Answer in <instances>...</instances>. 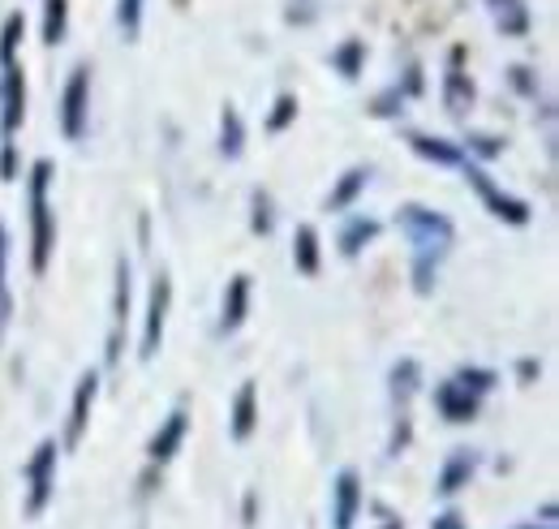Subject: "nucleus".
Instances as JSON below:
<instances>
[{
  "instance_id": "nucleus-33",
  "label": "nucleus",
  "mask_w": 559,
  "mask_h": 529,
  "mask_svg": "<svg viewBox=\"0 0 559 529\" xmlns=\"http://www.w3.org/2000/svg\"><path fill=\"white\" fill-rule=\"evenodd\" d=\"M430 529H465V517L461 513H443V517H435Z\"/></svg>"
},
{
  "instance_id": "nucleus-10",
  "label": "nucleus",
  "mask_w": 559,
  "mask_h": 529,
  "mask_svg": "<svg viewBox=\"0 0 559 529\" xmlns=\"http://www.w3.org/2000/svg\"><path fill=\"white\" fill-rule=\"evenodd\" d=\"M435 409L443 413V422H474L478 418V397L465 384L448 379V384L435 388Z\"/></svg>"
},
{
  "instance_id": "nucleus-14",
  "label": "nucleus",
  "mask_w": 559,
  "mask_h": 529,
  "mask_svg": "<svg viewBox=\"0 0 559 529\" xmlns=\"http://www.w3.org/2000/svg\"><path fill=\"white\" fill-rule=\"evenodd\" d=\"M246 310H250V275H233V280H228V293H224L219 328L237 331L241 324H246Z\"/></svg>"
},
{
  "instance_id": "nucleus-3",
  "label": "nucleus",
  "mask_w": 559,
  "mask_h": 529,
  "mask_svg": "<svg viewBox=\"0 0 559 529\" xmlns=\"http://www.w3.org/2000/svg\"><path fill=\"white\" fill-rule=\"evenodd\" d=\"M57 491V439H44L26 461V517H44Z\"/></svg>"
},
{
  "instance_id": "nucleus-26",
  "label": "nucleus",
  "mask_w": 559,
  "mask_h": 529,
  "mask_svg": "<svg viewBox=\"0 0 559 529\" xmlns=\"http://www.w3.org/2000/svg\"><path fill=\"white\" fill-rule=\"evenodd\" d=\"M17 35H22V17H9V22H4V31H0V66H13Z\"/></svg>"
},
{
  "instance_id": "nucleus-23",
  "label": "nucleus",
  "mask_w": 559,
  "mask_h": 529,
  "mask_svg": "<svg viewBox=\"0 0 559 529\" xmlns=\"http://www.w3.org/2000/svg\"><path fill=\"white\" fill-rule=\"evenodd\" d=\"M414 392H418V362H409V357H405V362L392 371V397L405 404Z\"/></svg>"
},
{
  "instance_id": "nucleus-22",
  "label": "nucleus",
  "mask_w": 559,
  "mask_h": 529,
  "mask_svg": "<svg viewBox=\"0 0 559 529\" xmlns=\"http://www.w3.org/2000/svg\"><path fill=\"white\" fill-rule=\"evenodd\" d=\"M66 26H70V0H48L44 9V44H61L66 39Z\"/></svg>"
},
{
  "instance_id": "nucleus-6",
  "label": "nucleus",
  "mask_w": 559,
  "mask_h": 529,
  "mask_svg": "<svg viewBox=\"0 0 559 529\" xmlns=\"http://www.w3.org/2000/svg\"><path fill=\"white\" fill-rule=\"evenodd\" d=\"M168 306H173V280L159 271L151 284V302H146V328H142V357H155L164 344V324H168Z\"/></svg>"
},
{
  "instance_id": "nucleus-35",
  "label": "nucleus",
  "mask_w": 559,
  "mask_h": 529,
  "mask_svg": "<svg viewBox=\"0 0 559 529\" xmlns=\"http://www.w3.org/2000/svg\"><path fill=\"white\" fill-rule=\"evenodd\" d=\"M525 529H538V526H525Z\"/></svg>"
},
{
  "instance_id": "nucleus-7",
  "label": "nucleus",
  "mask_w": 559,
  "mask_h": 529,
  "mask_svg": "<svg viewBox=\"0 0 559 529\" xmlns=\"http://www.w3.org/2000/svg\"><path fill=\"white\" fill-rule=\"evenodd\" d=\"M465 181L483 195V202L490 207V215H499V220H508V224H530V207L521 199H512V195H503L478 164H465Z\"/></svg>"
},
{
  "instance_id": "nucleus-19",
  "label": "nucleus",
  "mask_w": 559,
  "mask_h": 529,
  "mask_svg": "<svg viewBox=\"0 0 559 529\" xmlns=\"http://www.w3.org/2000/svg\"><path fill=\"white\" fill-rule=\"evenodd\" d=\"M241 146H246V126H241L237 108L228 104V108L219 113V151H224L228 160H237V155H241Z\"/></svg>"
},
{
  "instance_id": "nucleus-32",
  "label": "nucleus",
  "mask_w": 559,
  "mask_h": 529,
  "mask_svg": "<svg viewBox=\"0 0 559 529\" xmlns=\"http://www.w3.org/2000/svg\"><path fill=\"white\" fill-rule=\"evenodd\" d=\"M469 146H474L478 155H487V160L503 151V142H499V138H487V133H474V138H469Z\"/></svg>"
},
{
  "instance_id": "nucleus-9",
  "label": "nucleus",
  "mask_w": 559,
  "mask_h": 529,
  "mask_svg": "<svg viewBox=\"0 0 559 529\" xmlns=\"http://www.w3.org/2000/svg\"><path fill=\"white\" fill-rule=\"evenodd\" d=\"M186 431H190V413L186 409H173L168 418H164V426L151 435V444H146V457L155 465H168L177 452H181V444H186Z\"/></svg>"
},
{
  "instance_id": "nucleus-13",
  "label": "nucleus",
  "mask_w": 559,
  "mask_h": 529,
  "mask_svg": "<svg viewBox=\"0 0 559 529\" xmlns=\"http://www.w3.org/2000/svg\"><path fill=\"white\" fill-rule=\"evenodd\" d=\"M478 473V452L474 448H456L448 465H443V473H439V495H456V491H465L469 486V478Z\"/></svg>"
},
{
  "instance_id": "nucleus-18",
  "label": "nucleus",
  "mask_w": 559,
  "mask_h": 529,
  "mask_svg": "<svg viewBox=\"0 0 559 529\" xmlns=\"http://www.w3.org/2000/svg\"><path fill=\"white\" fill-rule=\"evenodd\" d=\"M409 146H414L418 155H426V160H435V164H465L461 146L443 142V138H426V133H409Z\"/></svg>"
},
{
  "instance_id": "nucleus-20",
  "label": "nucleus",
  "mask_w": 559,
  "mask_h": 529,
  "mask_svg": "<svg viewBox=\"0 0 559 529\" xmlns=\"http://www.w3.org/2000/svg\"><path fill=\"white\" fill-rule=\"evenodd\" d=\"M379 237V224L374 220H366V215H357V220H349L345 224V233H341V255H361V246H370Z\"/></svg>"
},
{
  "instance_id": "nucleus-12",
  "label": "nucleus",
  "mask_w": 559,
  "mask_h": 529,
  "mask_svg": "<svg viewBox=\"0 0 559 529\" xmlns=\"http://www.w3.org/2000/svg\"><path fill=\"white\" fill-rule=\"evenodd\" d=\"M130 324V263H117V297H112V340H108V362H121V331Z\"/></svg>"
},
{
  "instance_id": "nucleus-1",
  "label": "nucleus",
  "mask_w": 559,
  "mask_h": 529,
  "mask_svg": "<svg viewBox=\"0 0 559 529\" xmlns=\"http://www.w3.org/2000/svg\"><path fill=\"white\" fill-rule=\"evenodd\" d=\"M396 224L405 228V237H409V246H414V280H418V293H430V289H435L439 259L448 255L456 228H452L448 215H439V211H430V207H418V202L401 207V211H396Z\"/></svg>"
},
{
  "instance_id": "nucleus-5",
  "label": "nucleus",
  "mask_w": 559,
  "mask_h": 529,
  "mask_svg": "<svg viewBox=\"0 0 559 529\" xmlns=\"http://www.w3.org/2000/svg\"><path fill=\"white\" fill-rule=\"evenodd\" d=\"M0 69H4V78H0V138L13 142V133L22 130V121H26V82H22L17 61Z\"/></svg>"
},
{
  "instance_id": "nucleus-11",
  "label": "nucleus",
  "mask_w": 559,
  "mask_h": 529,
  "mask_svg": "<svg viewBox=\"0 0 559 529\" xmlns=\"http://www.w3.org/2000/svg\"><path fill=\"white\" fill-rule=\"evenodd\" d=\"M95 397H99V375L95 371H86L82 379H78V388H73V409H70V448L82 444V435H86V422H91V409H95Z\"/></svg>"
},
{
  "instance_id": "nucleus-24",
  "label": "nucleus",
  "mask_w": 559,
  "mask_h": 529,
  "mask_svg": "<svg viewBox=\"0 0 559 529\" xmlns=\"http://www.w3.org/2000/svg\"><path fill=\"white\" fill-rule=\"evenodd\" d=\"M9 310H13V302H9V233L0 224V328L9 324Z\"/></svg>"
},
{
  "instance_id": "nucleus-2",
  "label": "nucleus",
  "mask_w": 559,
  "mask_h": 529,
  "mask_svg": "<svg viewBox=\"0 0 559 529\" xmlns=\"http://www.w3.org/2000/svg\"><path fill=\"white\" fill-rule=\"evenodd\" d=\"M48 181H52V164L39 160L31 168V186H26V199H31V267L44 271L48 267V255H52V207H48Z\"/></svg>"
},
{
  "instance_id": "nucleus-16",
  "label": "nucleus",
  "mask_w": 559,
  "mask_h": 529,
  "mask_svg": "<svg viewBox=\"0 0 559 529\" xmlns=\"http://www.w3.org/2000/svg\"><path fill=\"white\" fill-rule=\"evenodd\" d=\"M293 263L301 275H319V233L310 224H301L293 237Z\"/></svg>"
},
{
  "instance_id": "nucleus-28",
  "label": "nucleus",
  "mask_w": 559,
  "mask_h": 529,
  "mask_svg": "<svg viewBox=\"0 0 559 529\" xmlns=\"http://www.w3.org/2000/svg\"><path fill=\"white\" fill-rule=\"evenodd\" d=\"M332 61L345 69V78H357V69H361V44H345V48H341Z\"/></svg>"
},
{
  "instance_id": "nucleus-27",
  "label": "nucleus",
  "mask_w": 559,
  "mask_h": 529,
  "mask_svg": "<svg viewBox=\"0 0 559 529\" xmlns=\"http://www.w3.org/2000/svg\"><path fill=\"white\" fill-rule=\"evenodd\" d=\"M293 117H297V99H293V95H280L276 113H272V121H267V130L280 133L284 126H288V121H293Z\"/></svg>"
},
{
  "instance_id": "nucleus-4",
  "label": "nucleus",
  "mask_w": 559,
  "mask_h": 529,
  "mask_svg": "<svg viewBox=\"0 0 559 529\" xmlns=\"http://www.w3.org/2000/svg\"><path fill=\"white\" fill-rule=\"evenodd\" d=\"M86 126H91V69L78 66L61 91V133L70 142H82Z\"/></svg>"
},
{
  "instance_id": "nucleus-25",
  "label": "nucleus",
  "mask_w": 559,
  "mask_h": 529,
  "mask_svg": "<svg viewBox=\"0 0 559 529\" xmlns=\"http://www.w3.org/2000/svg\"><path fill=\"white\" fill-rule=\"evenodd\" d=\"M117 22H121L126 39H139V31H142V0H117Z\"/></svg>"
},
{
  "instance_id": "nucleus-31",
  "label": "nucleus",
  "mask_w": 559,
  "mask_h": 529,
  "mask_svg": "<svg viewBox=\"0 0 559 529\" xmlns=\"http://www.w3.org/2000/svg\"><path fill=\"white\" fill-rule=\"evenodd\" d=\"M396 104H405V95H401V91H388V95H379L374 113H379V117H396V113H401Z\"/></svg>"
},
{
  "instance_id": "nucleus-17",
  "label": "nucleus",
  "mask_w": 559,
  "mask_h": 529,
  "mask_svg": "<svg viewBox=\"0 0 559 529\" xmlns=\"http://www.w3.org/2000/svg\"><path fill=\"white\" fill-rule=\"evenodd\" d=\"M370 186V168H349L345 177H341V186L332 190V199H328V211H349L357 195Z\"/></svg>"
},
{
  "instance_id": "nucleus-15",
  "label": "nucleus",
  "mask_w": 559,
  "mask_h": 529,
  "mask_svg": "<svg viewBox=\"0 0 559 529\" xmlns=\"http://www.w3.org/2000/svg\"><path fill=\"white\" fill-rule=\"evenodd\" d=\"M254 422H259V409H254V384H241V392H237V400H233V422H228L233 439H237V444H246V439L254 435Z\"/></svg>"
},
{
  "instance_id": "nucleus-34",
  "label": "nucleus",
  "mask_w": 559,
  "mask_h": 529,
  "mask_svg": "<svg viewBox=\"0 0 559 529\" xmlns=\"http://www.w3.org/2000/svg\"><path fill=\"white\" fill-rule=\"evenodd\" d=\"M383 529H405V526H401V521H388V526H383Z\"/></svg>"
},
{
  "instance_id": "nucleus-30",
  "label": "nucleus",
  "mask_w": 559,
  "mask_h": 529,
  "mask_svg": "<svg viewBox=\"0 0 559 529\" xmlns=\"http://www.w3.org/2000/svg\"><path fill=\"white\" fill-rule=\"evenodd\" d=\"M254 233H272V199L267 195H254Z\"/></svg>"
},
{
  "instance_id": "nucleus-8",
  "label": "nucleus",
  "mask_w": 559,
  "mask_h": 529,
  "mask_svg": "<svg viewBox=\"0 0 559 529\" xmlns=\"http://www.w3.org/2000/svg\"><path fill=\"white\" fill-rule=\"evenodd\" d=\"M361 513V478L353 469H341L332 482V529H353Z\"/></svg>"
},
{
  "instance_id": "nucleus-21",
  "label": "nucleus",
  "mask_w": 559,
  "mask_h": 529,
  "mask_svg": "<svg viewBox=\"0 0 559 529\" xmlns=\"http://www.w3.org/2000/svg\"><path fill=\"white\" fill-rule=\"evenodd\" d=\"M443 99H448V113H452V117H465V108L474 104V86L465 82V73H461V69H452V73H448Z\"/></svg>"
},
{
  "instance_id": "nucleus-29",
  "label": "nucleus",
  "mask_w": 559,
  "mask_h": 529,
  "mask_svg": "<svg viewBox=\"0 0 559 529\" xmlns=\"http://www.w3.org/2000/svg\"><path fill=\"white\" fill-rule=\"evenodd\" d=\"M456 384H465V388L478 397V392H487L490 384H495V375H490V371H461V375H456Z\"/></svg>"
}]
</instances>
